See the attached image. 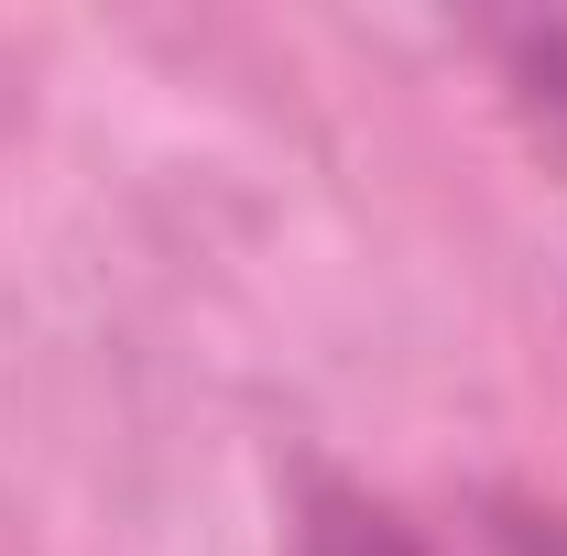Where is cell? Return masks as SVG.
I'll return each instance as SVG.
<instances>
[{
	"instance_id": "1",
	"label": "cell",
	"mask_w": 567,
	"mask_h": 556,
	"mask_svg": "<svg viewBox=\"0 0 567 556\" xmlns=\"http://www.w3.org/2000/svg\"><path fill=\"white\" fill-rule=\"evenodd\" d=\"M317 556H567L557 524H524V513H458V524H415V513H350L328 524Z\"/></svg>"
}]
</instances>
